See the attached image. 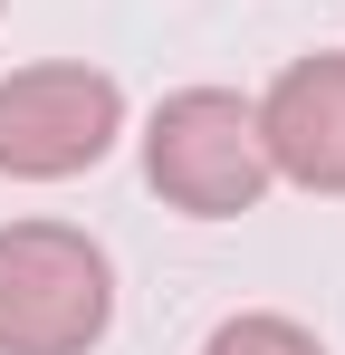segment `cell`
I'll return each instance as SVG.
<instances>
[{
  "instance_id": "cell-2",
  "label": "cell",
  "mask_w": 345,
  "mask_h": 355,
  "mask_svg": "<svg viewBox=\"0 0 345 355\" xmlns=\"http://www.w3.org/2000/svg\"><path fill=\"white\" fill-rule=\"evenodd\" d=\"M144 182L192 221H240L269 192V144H259V106L230 87H172L144 116Z\"/></svg>"
},
{
  "instance_id": "cell-4",
  "label": "cell",
  "mask_w": 345,
  "mask_h": 355,
  "mask_svg": "<svg viewBox=\"0 0 345 355\" xmlns=\"http://www.w3.org/2000/svg\"><path fill=\"white\" fill-rule=\"evenodd\" d=\"M259 106V144H269V173L297 192H345V49L317 58H288L269 77Z\"/></svg>"
},
{
  "instance_id": "cell-5",
  "label": "cell",
  "mask_w": 345,
  "mask_h": 355,
  "mask_svg": "<svg viewBox=\"0 0 345 355\" xmlns=\"http://www.w3.org/2000/svg\"><path fill=\"white\" fill-rule=\"evenodd\" d=\"M202 355H326V346H317V327H297L278 307H249V317H221L202 336Z\"/></svg>"
},
{
  "instance_id": "cell-3",
  "label": "cell",
  "mask_w": 345,
  "mask_h": 355,
  "mask_svg": "<svg viewBox=\"0 0 345 355\" xmlns=\"http://www.w3.org/2000/svg\"><path fill=\"white\" fill-rule=\"evenodd\" d=\"M125 135V87L87 58H39L0 77V173L10 182H67L96 173Z\"/></svg>"
},
{
  "instance_id": "cell-1",
  "label": "cell",
  "mask_w": 345,
  "mask_h": 355,
  "mask_svg": "<svg viewBox=\"0 0 345 355\" xmlns=\"http://www.w3.org/2000/svg\"><path fill=\"white\" fill-rule=\"evenodd\" d=\"M115 327V259L77 221H0V355H96Z\"/></svg>"
},
{
  "instance_id": "cell-6",
  "label": "cell",
  "mask_w": 345,
  "mask_h": 355,
  "mask_svg": "<svg viewBox=\"0 0 345 355\" xmlns=\"http://www.w3.org/2000/svg\"><path fill=\"white\" fill-rule=\"evenodd\" d=\"M0 10H10V0H0Z\"/></svg>"
}]
</instances>
